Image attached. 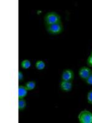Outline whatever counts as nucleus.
Segmentation results:
<instances>
[{"instance_id": "obj_1", "label": "nucleus", "mask_w": 92, "mask_h": 123, "mask_svg": "<svg viewBox=\"0 0 92 123\" xmlns=\"http://www.w3.org/2000/svg\"><path fill=\"white\" fill-rule=\"evenodd\" d=\"M44 22L46 26L52 25L61 21V17L55 12H49L47 13L44 17Z\"/></svg>"}, {"instance_id": "obj_2", "label": "nucleus", "mask_w": 92, "mask_h": 123, "mask_svg": "<svg viewBox=\"0 0 92 123\" xmlns=\"http://www.w3.org/2000/svg\"><path fill=\"white\" fill-rule=\"evenodd\" d=\"M47 31L51 35H58L63 32V25L61 22L46 26Z\"/></svg>"}, {"instance_id": "obj_3", "label": "nucleus", "mask_w": 92, "mask_h": 123, "mask_svg": "<svg viewBox=\"0 0 92 123\" xmlns=\"http://www.w3.org/2000/svg\"><path fill=\"white\" fill-rule=\"evenodd\" d=\"M78 119L80 123H92V113L85 110L80 113Z\"/></svg>"}, {"instance_id": "obj_4", "label": "nucleus", "mask_w": 92, "mask_h": 123, "mask_svg": "<svg viewBox=\"0 0 92 123\" xmlns=\"http://www.w3.org/2000/svg\"><path fill=\"white\" fill-rule=\"evenodd\" d=\"M74 78V73L73 70L70 69H66L64 70L61 75L62 81H73Z\"/></svg>"}, {"instance_id": "obj_5", "label": "nucleus", "mask_w": 92, "mask_h": 123, "mask_svg": "<svg viewBox=\"0 0 92 123\" xmlns=\"http://www.w3.org/2000/svg\"><path fill=\"white\" fill-rule=\"evenodd\" d=\"M92 72V71L90 68L86 67H84L79 70V76L81 79L85 80L88 78V76L91 74Z\"/></svg>"}, {"instance_id": "obj_6", "label": "nucleus", "mask_w": 92, "mask_h": 123, "mask_svg": "<svg viewBox=\"0 0 92 123\" xmlns=\"http://www.w3.org/2000/svg\"><path fill=\"white\" fill-rule=\"evenodd\" d=\"M60 88L64 92H69L73 88L72 81H62L60 83Z\"/></svg>"}, {"instance_id": "obj_7", "label": "nucleus", "mask_w": 92, "mask_h": 123, "mask_svg": "<svg viewBox=\"0 0 92 123\" xmlns=\"http://www.w3.org/2000/svg\"><path fill=\"white\" fill-rule=\"evenodd\" d=\"M28 93V90L23 86H20L18 87V99L24 98L27 96Z\"/></svg>"}, {"instance_id": "obj_8", "label": "nucleus", "mask_w": 92, "mask_h": 123, "mask_svg": "<svg viewBox=\"0 0 92 123\" xmlns=\"http://www.w3.org/2000/svg\"><path fill=\"white\" fill-rule=\"evenodd\" d=\"M25 86L28 91H32L36 87V83L34 81H28V82L26 83Z\"/></svg>"}, {"instance_id": "obj_9", "label": "nucleus", "mask_w": 92, "mask_h": 123, "mask_svg": "<svg viewBox=\"0 0 92 123\" xmlns=\"http://www.w3.org/2000/svg\"><path fill=\"white\" fill-rule=\"evenodd\" d=\"M27 106V103L24 98H19L18 100V110L23 111L25 110Z\"/></svg>"}, {"instance_id": "obj_10", "label": "nucleus", "mask_w": 92, "mask_h": 123, "mask_svg": "<svg viewBox=\"0 0 92 123\" xmlns=\"http://www.w3.org/2000/svg\"><path fill=\"white\" fill-rule=\"evenodd\" d=\"M35 67H36V68L37 70H42L46 67V63L42 60H38V61L36 62V64H35Z\"/></svg>"}, {"instance_id": "obj_11", "label": "nucleus", "mask_w": 92, "mask_h": 123, "mask_svg": "<svg viewBox=\"0 0 92 123\" xmlns=\"http://www.w3.org/2000/svg\"><path fill=\"white\" fill-rule=\"evenodd\" d=\"M31 62L28 60H24L21 63V67L22 68L27 69L31 67Z\"/></svg>"}, {"instance_id": "obj_12", "label": "nucleus", "mask_w": 92, "mask_h": 123, "mask_svg": "<svg viewBox=\"0 0 92 123\" xmlns=\"http://www.w3.org/2000/svg\"><path fill=\"white\" fill-rule=\"evenodd\" d=\"M85 83L86 84H89V85H92V72L91 73V74L88 76V77L86 80H85Z\"/></svg>"}, {"instance_id": "obj_13", "label": "nucleus", "mask_w": 92, "mask_h": 123, "mask_svg": "<svg viewBox=\"0 0 92 123\" xmlns=\"http://www.w3.org/2000/svg\"><path fill=\"white\" fill-rule=\"evenodd\" d=\"M87 100L90 104L92 105V90H91L87 95Z\"/></svg>"}, {"instance_id": "obj_14", "label": "nucleus", "mask_w": 92, "mask_h": 123, "mask_svg": "<svg viewBox=\"0 0 92 123\" xmlns=\"http://www.w3.org/2000/svg\"><path fill=\"white\" fill-rule=\"evenodd\" d=\"M86 63L88 65L89 67H92V55H90L88 57V58L87 59V60H86Z\"/></svg>"}, {"instance_id": "obj_15", "label": "nucleus", "mask_w": 92, "mask_h": 123, "mask_svg": "<svg viewBox=\"0 0 92 123\" xmlns=\"http://www.w3.org/2000/svg\"><path fill=\"white\" fill-rule=\"evenodd\" d=\"M18 80H19L20 81H22L23 80V74L22 73L21 71H18Z\"/></svg>"}, {"instance_id": "obj_16", "label": "nucleus", "mask_w": 92, "mask_h": 123, "mask_svg": "<svg viewBox=\"0 0 92 123\" xmlns=\"http://www.w3.org/2000/svg\"><path fill=\"white\" fill-rule=\"evenodd\" d=\"M91 55H92V52H91Z\"/></svg>"}]
</instances>
